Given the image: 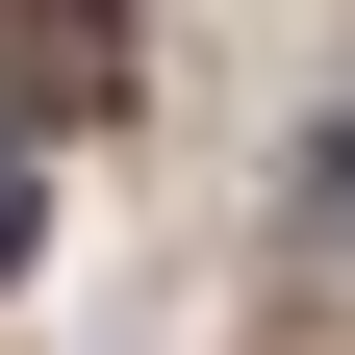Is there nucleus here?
I'll return each instance as SVG.
<instances>
[{"instance_id":"3","label":"nucleus","mask_w":355,"mask_h":355,"mask_svg":"<svg viewBox=\"0 0 355 355\" xmlns=\"http://www.w3.org/2000/svg\"><path fill=\"white\" fill-rule=\"evenodd\" d=\"M0 254H26V153H0Z\"/></svg>"},{"instance_id":"1","label":"nucleus","mask_w":355,"mask_h":355,"mask_svg":"<svg viewBox=\"0 0 355 355\" xmlns=\"http://www.w3.org/2000/svg\"><path fill=\"white\" fill-rule=\"evenodd\" d=\"M127 102V26L102 0H0V127H102Z\"/></svg>"},{"instance_id":"2","label":"nucleus","mask_w":355,"mask_h":355,"mask_svg":"<svg viewBox=\"0 0 355 355\" xmlns=\"http://www.w3.org/2000/svg\"><path fill=\"white\" fill-rule=\"evenodd\" d=\"M304 229H330V254H355V127H330V153H304Z\"/></svg>"}]
</instances>
